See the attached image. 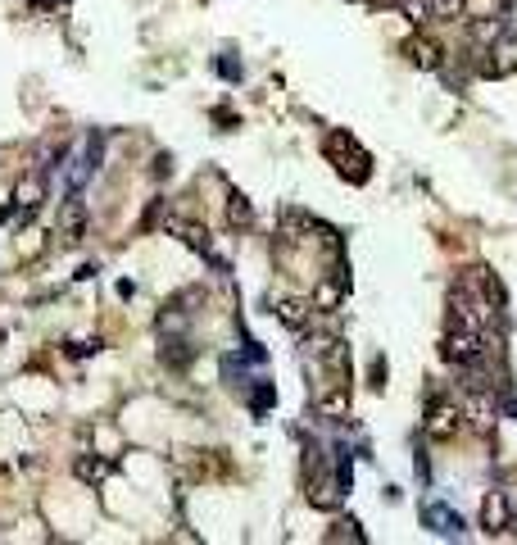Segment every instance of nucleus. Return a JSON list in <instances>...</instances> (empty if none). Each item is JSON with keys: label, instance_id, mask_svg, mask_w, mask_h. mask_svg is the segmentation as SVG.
<instances>
[{"label": "nucleus", "instance_id": "1", "mask_svg": "<svg viewBox=\"0 0 517 545\" xmlns=\"http://www.w3.org/2000/svg\"><path fill=\"white\" fill-rule=\"evenodd\" d=\"M96 164H100V132H87V137L78 141V150H73L69 159H64V187L69 191H82V182L96 173Z\"/></svg>", "mask_w": 517, "mask_h": 545}, {"label": "nucleus", "instance_id": "2", "mask_svg": "<svg viewBox=\"0 0 517 545\" xmlns=\"http://www.w3.org/2000/svg\"><path fill=\"white\" fill-rule=\"evenodd\" d=\"M440 355L449 359V364H472V359L486 355V337H481L477 327L459 323V327H449L445 341H440Z\"/></svg>", "mask_w": 517, "mask_h": 545}, {"label": "nucleus", "instance_id": "3", "mask_svg": "<svg viewBox=\"0 0 517 545\" xmlns=\"http://www.w3.org/2000/svg\"><path fill=\"white\" fill-rule=\"evenodd\" d=\"M55 237L64 241V246H78V241L87 237V205H82V196H78V191H69V200L59 205Z\"/></svg>", "mask_w": 517, "mask_h": 545}, {"label": "nucleus", "instance_id": "4", "mask_svg": "<svg viewBox=\"0 0 517 545\" xmlns=\"http://www.w3.org/2000/svg\"><path fill=\"white\" fill-rule=\"evenodd\" d=\"M481 73L486 78H508V73H517V32L504 28L495 37V46L486 50V60H481Z\"/></svg>", "mask_w": 517, "mask_h": 545}, {"label": "nucleus", "instance_id": "5", "mask_svg": "<svg viewBox=\"0 0 517 545\" xmlns=\"http://www.w3.org/2000/svg\"><path fill=\"white\" fill-rule=\"evenodd\" d=\"M327 155H332V159H341L336 169H341L345 178H354V182H368V155H363V150L354 146V141L345 137V132H336V137L327 141Z\"/></svg>", "mask_w": 517, "mask_h": 545}, {"label": "nucleus", "instance_id": "6", "mask_svg": "<svg viewBox=\"0 0 517 545\" xmlns=\"http://www.w3.org/2000/svg\"><path fill=\"white\" fill-rule=\"evenodd\" d=\"M422 527H431V532L445 536V541H459V536L468 532V523H463L459 509L440 505V500H427V505H422Z\"/></svg>", "mask_w": 517, "mask_h": 545}, {"label": "nucleus", "instance_id": "7", "mask_svg": "<svg viewBox=\"0 0 517 545\" xmlns=\"http://www.w3.org/2000/svg\"><path fill=\"white\" fill-rule=\"evenodd\" d=\"M513 527V500H508V491H490L486 500H481V532L486 536H499Z\"/></svg>", "mask_w": 517, "mask_h": 545}, {"label": "nucleus", "instance_id": "8", "mask_svg": "<svg viewBox=\"0 0 517 545\" xmlns=\"http://www.w3.org/2000/svg\"><path fill=\"white\" fill-rule=\"evenodd\" d=\"M427 436L431 441H449V436L463 427V414H459V405H449V400H431V409H427Z\"/></svg>", "mask_w": 517, "mask_h": 545}, {"label": "nucleus", "instance_id": "9", "mask_svg": "<svg viewBox=\"0 0 517 545\" xmlns=\"http://www.w3.org/2000/svg\"><path fill=\"white\" fill-rule=\"evenodd\" d=\"M404 55H409L413 69H427V73H436L440 64H445V50H440L431 37H413V41H404Z\"/></svg>", "mask_w": 517, "mask_h": 545}, {"label": "nucleus", "instance_id": "10", "mask_svg": "<svg viewBox=\"0 0 517 545\" xmlns=\"http://www.w3.org/2000/svg\"><path fill=\"white\" fill-rule=\"evenodd\" d=\"M41 200H46V178H41V173L19 178V187H14V209H19V214H37Z\"/></svg>", "mask_w": 517, "mask_h": 545}, {"label": "nucleus", "instance_id": "11", "mask_svg": "<svg viewBox=\"0 0 517 545\" xmlns=\"http://www.w3.org/2000/svg\"><path fill=\"white\" fill-rule=\"evenodd\" d=\"M164 228H168V232H177V237H182L191 250L209 255V232H205V228H196V223H186V218H168Z\"/></svg>", "mask_w": 517, "mask_h": 545}, {"label": "nucleus", "instance_id": "12", "mask_svg": "<svg viewBox=\"0 0 517 545\" xmlns=\"http://www.w3.org/2000/svg\"><path fill=\"white\" fill-rule=\"evenodd\" d=\"M277 318H282L291 332H304L309 327V318H313V309L309 305H300V300H277V309H273Z\"/></svg>", "mask_w": 517, "mask_h": 545}, {"label": "nucleus", "instance_id": "13", "mask_svg": "<svg viewBox=\"0 0 517 545\" xmlns=\"http://www.w3.org/2000/svg\"><path fill=\"white\" fill-rule=\"evenodd\" d=\"M499 32H504V19H495V14H490V19H481V23H472V41H477V50H472V55H486V46H495Z\"/></svg>", "mask_w": 517, "mask_h": 545}, {"label": "nucleus", "instance_id": "14", "mask_svg": "<svg viewBox=\"0 0 517 545\" xmlns=\"http://www.w3.org/2000/svg\"><path fill=\"white\" fill-rule=\"evenodd\" d=\"M159 359H164L168 368H186V359H191V346H186L182 332H177V337H164V350H159Z\"/></svg>", "mask_w": 517, "mask_h": 545}, {"label": "nucleus", "instance_id": "15", "mask_svg": "<svg viewBox=\"0 0 517 545\" xmlns=\"http://www.w3.org/2000/svg\"><path fill=\"white\" fill-rule=\"evenodd\" d=\"M227 223H232L236 232H245V228H250V223H254V205L241 196V191H236V196H232V205H227Z\"/></svg>", "mask_w": 517, "mask_h": 545}, {"label": "nucleus", "instance_id": "16", "mask_svg": "<svg viewBox=\"0 0 517 545\" xmlns=\"http://www.w3.org/2000/svg\"><path fill=\"white\" fill-rule=\"evenodd\" d=\"M73 473H78V477H82V482H87V486H96V482H105L109 464H105V459H91V455H82L78 464H73Z\"/></svg>", "mask_w": 517, "mask_h": 545}, {"label": "nucleus", "instance_id": "17", "mask_svg": "<svg viewBox=\"0 0 517 545\" xmlns=\"http://www.w3.org/2000/svg\"><path fill=\"white\" fill-rule=\"evenodd\" d=\"M273 405H277V387H273V382H264V387L250 391V409H254V414H268Z\"/></svg>", "mask_w": 517, "mask_h": 545}, {"label": "nucleus", "instance_id": "18", "mask_svg": "<svg viewBox=\"0 0 517 545\" xmlns=\"http://www.w3.org/2000/svg\"><path fill=\"white\" fill-rule=\"evenodd\" d=\"M431 10H436V19L459 23L463 14H468V0H431Z\"/></svg>", "mask_w": 517, "mask_h": 545}, {"label": "nucleus", "instance_id": "19", "mask_svg": "<svg viewBox=\"0 0 517 545\" xmlns=\"http://www.w3.org/2000/svg\"><path fill=\"white\" fill-rule=\"evenodd\" d=\"M309 500L318 509H336V500H341V482H322L318 491H309Z\"/></svg>", "mask_w": 517, "mask_h": 545}, {"label": "nucleus", "instance_id": "20", "mask_svg": "<svg viewBox=\"0 0 517 545\" xmlns=\"http://www.w3.org/2000/svg\"><path fill=\"white\" fill-rule=\"evenodd\" d=\"M400 10H404V19L418 23V28L431 19V14H436V10H431V0H400Z\"/></svg>", "mask_w": 517, "mask_h": 545}, {"label": "nucleus", "instance_id": "21", "mask_svg": "<svg viewBox=\"0 0 517 545\" xmlns=\"http://www.w3.org/2000/svg\"><path fill=\"white\" fill-rule=\"evenodd\" d=\"M341 291H345V278H336V282H322V287H318V309H332L336 300H341Z\"/></svg>", "mask_w": 517, "mask_h": 545}, {"label": "nucleus", "instance_id": "22", "mask_svg": "<svg viewBox=\"0 0 517 545\" xmlns=\"http://www.w3.org/2000/svg\"><path fill=\"white\" fill-rule=\"evenodd\" d=\"M490 418H495V414H490V396H486V391H477V405H472V423H477L481 432H490Z\"/></svg>", "mask_w": 517, "mask_h": 545}, {"label": "nucleus", "instance_id": "23", "mask_svg": "<svg viewBox=\"0 0 517 545\" xmlns=\"http://www.w3.org/2000/svg\"><path fill=\"white\" fill-rule=\"evenodd\" d=\"M336 527H341V532H332V541H345V536H350L354 545H363V541H368V536L359 532V523H354V518H341V523H336Z\"/></svg>", "mask_w": 517, "mask_h": 545}, {"label": "nucleus", "instance_id": "24", "mask_svg": "<svg viewBox=\"0 0 517 545\" xmlns=\"http://www.w3.org/2000/svg\"><path fill=\"white\" fill-rule=\"evenodd\" d=\"M345 409H350V400H345V396H327V400H318V414H327V418L345 414Z\"/></svg>", "mask_w": 517, "mask_h": 545}, {"label": "nucleus", "instance_id": "25", "mask_svg": "<svg viewBox=\"0 0 517 545\" xmlns=\"http://www.w3.org/2000/svg\"><path fill=\"white\" fill-rule=\"evenodd\" d=\"M91 350H100V337L96 341H91V337L87 341H73V355H91Z\"/></svg>", "mask_w": 517, "mask_h": 545}, {"label": "nucleus", "instance_id": "26", "mask_svg": "<svg viewBox=\"0 0 517 545\" xmlns=\"http://www.w3.org/2000/svg\"><path fill=\"white\" fill-rule=\"evenodd\" d=\"M218 73H223V78H227V82H236V78H241V69H236V64H232V60H218Z\"/></svg>", "mask_w": 517, "mask_h": 545}, {"label": "nucleus", "instance_id": "27", "mask_svg": "<svg viewBox=\"0 0 517 545\" xmlns=\"http://www.w3.org/2000/svg\"><path fill=\"white\" fill-rule=\"evenodd\" d=\"M155 173H159V178H164V173H173V159L159 155V159H155Z\"/></svg>", "mask_w": 517, "mask_h": 545}, {"label": "nucleus", "instance_id": "28", "mask_svg": "<svg viewBox=\"0 0 517 545\" xmlns=\"http://www.w3.org/2000/svg\"><path fill=\"white\" fill-rule=\"evenodd\" d=\"M504 414L513 418V423H517V400H504Z\"/></svg>", "mask_w": 517, "mask_h": 545}, {"label": "nucleus", "instance_id": "29", "mask_svg": "<svg viewBox=\"0 0 517 545\" xmlns=\"http://www.w3.org/2000/svg\"><path fill=\"white\" fill-rule=\"evenodd\" d=\"M32 5H50V0H32ZM55 5H64V0H55Z\"/></svg>", "mask_w": 517, "mask_h": 545}]
</instances>
